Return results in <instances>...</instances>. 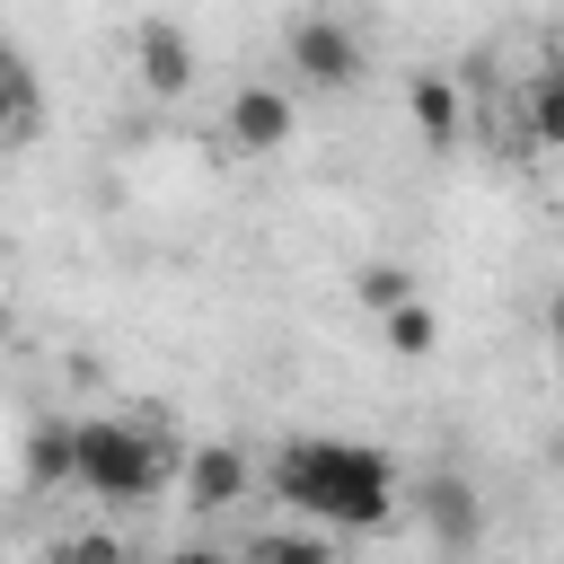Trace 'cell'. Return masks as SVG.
<instances>
[{"mask_svg":"<svg viewBox=\"0 0 564 564\" xmlns=\"http://www.w3.org/2000/svg\"><path fill=\"white\" fill-rule=\"evenodd\" d=\"M247 485H256V467H247L238 441H203V449H185V502H194L203 520L229 511V502H247Z\"/></svg>","mask_w":564,"mask_h":564,"instance_id":"cell-7","label":"cell"},{"mask_svg":"<svg viewBox=\"0 0 564 564\" xmlns=\"http://www.w3.org/2000/svg\"><path fill=\"white\" fill-rule=\"evenodd\" d=\"M405 115H414V132H423L432 150H458V132H467V88H458V70H414V79H405Z\"/></svg>","mask_w":564,"mask_h":564,"instance_id":"cell-8","label":"cell"},{"mask_svg":"<svg viewBox=\"0 0 564 564\" xmlns=\"http://www.w3.org/2000/svg\"><path fill=\"white\" fill-rule=\"evenodd\" d=\"M238 564H344V555H335V538H317V529H264V538L238 546Z\"/></svg>","mask_w":564,"mask_h":564,"instance_id":"cell-12","label":"cell"},{"mask_svg":"<svg viewBox=\"0 0 564 564\" xmlns=\"http://www.w3.org/2000/svg\"><path fill=\"white\" fill-rule=\"evenodd\" d=\"M18 467H26V485H35V494H62V485H79V432H70V414H35V423H26V449H18Z\"/></svg>","mask_w":564,"mask_h":564,"instance_id":"cell-9","label":"cell"},{"mask_svg":"<svg viewBox=\"0 0 564 564\" xmlns=\"http://www.w3.org/2000/svg\"><path fill=\"white\" fill-rule=\"evenodd\" d=\"M520 115H529V141H546V150H564V70L546 62L538 79H529V97H520Z\"/></svg>","mask_w":564,"mask_h":564,"instance_id":"cell-14","label":"cell"},{"mask_svg":"<svg viewBox=\"0 0 564 564\" xmlns=\"http://www.w3.org/2000/svg\"><path fill=\"white\" fill-rule=\"evenodd\" d=\"M79 432V494H97L106 511H141L167 485V441L159 423H123V414H70Z\"/></svg>","mask_w":564,"mask_h":564,"instance_id":"cell-2","label":"cell"},{"mask_svg":"<svg viewBox=\"0 0 564 564\" xmlns=\"http://www.w3.org/2000/svg\"><path fill=\"white\" fill-rule=\"evenodd\" d=\"M0 335H9V300H0Z\"/></svg>","mask_w":564,"mask_h":564,"instance_id":"cell-19","label":"cell"},{"mask_svg":"<svg viewBox=\"0 0 564 564\" xmlns=\"http://www.w3.org/2000/svg\"><path fill=\"white\" fill-rule=\"evenodd\" d=\"M414 511H423V529H432L441 555H467V546L485 538V494H476L458 467H432V476L414 485Z\"/></svg>","mask_w":564,"mask_h":564,"instance_id":"cell-5","label":"cell"},{"mask_svg":"<svg viewBox=\"0 0 564 564\" xmlns=\"http://www.w3.org/2000/svg\"><path fill=\"white\" fill-rule=\"evenodd\" d=\"M546 62H555V70H564V35H555V53H546Z\"/></svg>","mask_w":564,"mask_h":564,"instance_id":"cell-18","label":"cell"},{"mask_svg":"<svg viewBox=\"0 0 564 564\" xmlns=\"http://www.w3.org/2000/svg\"><path fill=\"white\" fill-rule=\"evenodd\" d=\"M35 132V70L18 44H0V150H18Z\"/></svg>","mask_w":564,"mask_h":564,"instance_id":"cell-11","label":"cell"},{"mask_svg":"<svg viewBox=\"0 0 564 564\" xmlns=\"http://www.w3.org/2000/svg\"><path fill=\"white\" fill-rule=\"evenodd\" d=\"M44 564H141V555H132L123 529H70V538L44 546Z\"/></svg>","mask_w":564,"mask_h":564,"instance_id":"cell-15","label":"cell"},{"mask_svg":"<svg viewBox=\"0 0 564 564\" xmlns=\"http://www.w3.org/2000/svg\"><path fill=\"white\" fill-rule=\"evenodd\" d=\"M546 335H555V352H564V291L546 300Z\"/></svg>","mask_w":564,"mask_h":564,"instance_id":"cell-17","label":"cell"},{"mask_svg":"<svg viewBox=\"0 0 564 564\" xmlns=\"http://www.w3.org/2000/svg\"><path fill=\"white\" fill-rule=\"evenodd\" d=\"M282 70H291V88H308V97H344V88L370 79V35H361L352 18H335V9H308V18H291V35H282Z\"/></svg>","mask_w":564,"mask_h":564,"instance_id":"cell-3","label":"cell"},{"mask_svg":"<svg viewBox=\"0 0 564 564\" xmlns=\"http://www.w3.org/2000/svg\"><path fill=\"white\" fill-rule=\"evenodd\" d=\"M132 70H141L150 97H185L203 62H194V35H185L176 18H141V26H132Z\"/></svg>","mask_w":564,"mask_h":564,"instance_id":"cell-6","label":"cell"},{"mask_svg":"<svg viewBox=\"0 0 564 564\" xmlns=\"http://www.w3.org/2000/svg\"><path fill=\"white\" fill-rule=\"evenodd\" d=\"M264 485L291 502V511H308V520H326V529H388L397 511H405V476H397V458L388 449H370V441H282L273 449V467H264Z\"/></svg>","mask_w":564,"mask_h":564,"instance_id":"cell-1","label":"cell"},{"mask_svg":"<svg viewBox=\"0 0 564 564\" xmlns=\"http://www.w3.org/2000/svg\"><path fill=\"white\" fill-rule=\"evenodd\" d=\"M379 344H388L397 361H432V352H441V317H432V300H423V291L397 300V308L379 317Z\"/></svg>","mask_w":564,"mask_h":564,"instance_id":"cell-10","label":"cell"},{"mask_svg":"<svg viewBox=\"0 0 564 564\" xmlns=\"http://www.w3.org/2000/svg\"><path fill=\"white\" fill-rule=\"evenodd\" d=\"M167 564H238V555H229V546H203V538H194V546H176Z\"/></svg>","mask_w":564,"mask_h":564,"instance_id":"cell-16","label":"cell"},{"mask_svg":"<svg viewBox=\"0 0 564 564\" xmlns=\"http://www.w3.org/2000/svg\"><path fill=\"white\" fill-rule=\"evenodd\" d=\"M423 282L397 264V256H370V264H352V308H370V317H388L397 300H414Z\"/></svg>","mask_w":564,"mask_h":564,"instance_id":"cell-13","label":"cell"},{"mask_svg":"<svg viewBox=\"0 0 564 564\" xmlns=\"http://www.w3.org/2000/svg\"><path fill=\"white\" fill-rule=\"evenodd\" d=\"M291 132H300V97H291L282 79H238V88H229L220 141H229L238 159H273V150H291Z\"/></svg>","mask_w":564,"mask_h":564,"instance_id":"cell-4","label":"cell"}]
</instances>
